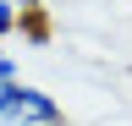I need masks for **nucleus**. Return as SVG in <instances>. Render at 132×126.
Masks as SVG:
<instances>
[{
	"mask_svg": "<svg viewBox=\"0 0 132 126\" xmlns=\"http://www.w3.org/2000/svg\"><path fill=\"white\" fill-rule=\"evenodd\" d=\"M11 6H16V11L28 17V11H39V0H11Z\"/></svg>",
	"mask_w": 132,
	"mask_h": 126,
	"instance_id": "nucleus-5",
	"label": "nucleus"
},
{
	"mask_svg": "<svg viewBox=\"0 0 132 126\" xmlns=\"http://www.w3.org/2000/svg\"><path fill=\"white\" fill-rule=\"evenodd\" d=\"M0 126H66V110L39 82H0Z\"/></svg>",
	"mask_w": 132,
	"mask_h": 126,
	"instance_id": "nucleus-1",
	"label": "nucleus"
},
{
	"mask_svg": "<svg viewBox=\"0 0 132 126\" xmlns=\"http://www.w3.org/2000/svg\"><path fill=\"white\" fill-rule=\"evenodd\" d=\"M16 27H22V11H16L11 0H0V44H6V38L16 33Z\"/></svg>",
	"mask_w": 132,
	"mask_h": 126,
	"instance_id": "nucleus-2",
	"label": "nucleus"
},
{
	"mask_svg": "<svg viewBox=\"0 0 132 126\" xmlns=\"http://www.w3.org/2000/svg\"><path fill=\"white\" fill-rule=\"evenodd\" d=\"M22 33H28V38H44L50 27H44V17H39V11H28V17H22Z\"/></svg>",
	"mask_w": 132,
	"mask_h": 126,
	"instance_id": "nucleus-4",
	"label": "nucleus"
},
{
	"mask_svg": "<svg viewBox=\"0 0 132 126\" xmlns=\"http://www.w3.org/2000/svg\"><path fill=\"white\" fill-rule=\"evenodd\" d=\"M22 77V66H16V55L11 50H0V82H16Z\"/></svg>",
	"mask_w": 132,
	"mask_h": 126,
	"instance_id": "nucleus-3",
	"label": "nucleus"
}]
</instances>
